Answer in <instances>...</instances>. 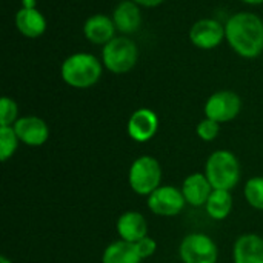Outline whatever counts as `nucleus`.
Here are the masks:
<instances>
[{
	"instance_id": "obj_27",
	"label": "nucleus",
	"mask_w": 263,
	"mask_h": 263,
	"mask_svg": "<svg viewBox=\"0 0 263 263\" xmlns=\"http://www.w3.org/2000/svg\"><path fill=\"white\" fill-rule=\"evenodd\" d=\"M242 2H245L248 5H260V3H263V0H242Z\"/></svg>"
},
{
	"instance_id": "obj_15",
	"label": "nucleus",
	"mask_w": 263,
	"mask_h": 263,
	"mask_svg": "<svg viewBox=\"0 0 263 263\" xmlns=\"http://www.w3.org/2000/svg\"><path fill=\"white\" fill-rule=\"evenodd\" d=\"M116 25L111 17L105 14H96L91 15L85 25H83V34L85 37L94 43V45H106L109 43L116 35Z\"/></svg>"
},
{
	"instance_id": "obj_24",
	"label": "nucleus",
	"mask_w": 263,
	"mask_h": 263,
	"mask_svg": "<svg viewBox=\"0 0 263 263\" xmlns=\"http://www.w3.org/2000/svg\"><path fill=\"white\" fill-rule=\"evenodd\" d=\"M136 247H137V251H139L142 259H148V257L154 256V253L157 251V243L149 236H146V237L140 239L139 242H136Z\"/></svg>"
},
{
	"instance_id": "obj_14",
	"label": "nucleus",
	"mask_w": 263,
	"mask_h": 263,
	"mask_svg": "<svg viewBox=\"0 0 263 263\" xmlns=\"http://www.w3.org/2000/svg\"><path fill=\"white\" fill-rule=\"evenodd\" d=\"M117 234L122 240L136 243L148 236V222L137 211H126L117 219Z\"/></svg>"
},
{
	"instance_id": "obj_6",
	"label": "nucleus",
	"mask_w": 263,
	"mask_h": 263,
	"mask_svg": "<svg viewBox=\"0 0 263 263\" xmlns=\"http://www.w3.org/2000/svg\"><path fill=\"white\" fill-rule=\"evenodd\" d=\"M179 256L183 263H217L219 251L210 236L191 233L180 242Z\"/></svg>"
},
{
	"instance_id": "obj_9",
	"label": "nucleus",
	"mask_w": 263,
	"mask_h": 263,
	"mask_svg": "<svg viewBox=\"0 0 263 263\" xmlns=\"http://www.w3.org/2000/svg\"><path fill=\"white\" fill-rule=\"evenodd\" d=\"M191 43L200 49H214L225 39V26L214 18H202L191 26Z\"/></svg>"
},
{
	"instance_id": "obj_25",
	"label": "nucleus",
	"mask_w": 263,
	"mask_h": 263,
	"mask_svg": "<svg viewBox=\"0 0 263 263\" xmlns=\"http://www.w3.org/2000/svg\"><path fill=\"white\" fill-rule=\"evenodd\" d=\"M134 3L140 5V6H146V8H154V6H159L162 5L165 0H133Z\"/></svg>"
},
{
	"instance_id": "obj_7",
	"label": "nucleus",
	"mask_w": 263,
	"mask_h": 263,
	"mask_svg": "<svg viewBox=\"0 0 263 263\" xmlns=\"http://www.w3.org/2000/svg\"><path fill=\"white\" fill-rule=\"evenodd\" d=\"M185 197L182 190L171 185H160L148 196V208L153 214L160 217H174L185 208Z\"/></svg>"
},
{
	"instance_id": "obj_13",
	"label": "nucleus",
	"mask_w": 263,
	"mask_h": 263,
	"mask_svg": "<svg viewBox=\"0 0 263 263\" xmlns=\"http://www.w3.org/2000/svg\"><path fill=\"white\" fill-rule=\"evenodd\" d=\"M234 263H263V237L248 233L242 234L233 247Z\"/></svg>"
},
{
	"instance_id": "obj_5",
	"label": "nucleus",
	"mask_w": 263,
	"mask_h": 263,
	"mask_svg": "<svg viewBox=\"0 0 263 263\" xmlns=\"http://www.w3.org/2000/svg\"><path fill=\"white\" fill-rule=\"evenodd\" d=\"M137 57L139 51L136 43L125 35L114 37L109 43L103 46L102 51L103 65L114 74L129 72L136 66Z\"/></svg>"
},
{
	"instance_id": "obj_11",
	"label": "nucleus",
	"mask_w": 263,
	"mask_h": 263,
	"mask_svg": "<svg viewBox=\"0 0 263 263\" xmlns=\"http://www.w3.org/2000/svg\"><path fill=\"white\" fill-rule=\"evenodd\" d=\"M12 126L18 136V140L28 146H42L49 139L48 123L37 116L20 117Z\"/></svg>"
},
{
	"instance_id": "obj_10",
	"label": "nucleus",
	"mask_w": 263,
	"mask_h": 263,
	"mask_svg": "<svg viewBox=\"0 0 263 263\" xmlns=\"http://www.w3.org/2000/svg\"><path fill=\"white\" fill-rule=\"evenodd\" d=\"M126 129H128V136L133 140L139 143H145L157 134L159 117L153 109L140 108L131 114Z\"/></svg>"
},
{
	"instance_id": "obj_19",
	"label": "nucleus",
	"mask_w": 263,
	"mask_h": 263,
	"mask_svg": "<svg viewBox=\"0 0 263 263\" xmlns=\"http://www.w3.org/2000/svg\"><path fill=\"white\" fill-rule=\"evenodd\" d=\"M205 210L208 216L214 220H225L233 210V196L231 191L225 190H213Z\"/></svg>"
},
{
	"instance_id": "obj_4",
	"label": "nucleus",
	"mask_w": 263,
	"mask_h": 263,
	"mask_svg": "<svg viewBox=\"0 0 263 263\" xmlns=\"http://www.w3.org/2000/svg\"><path fill=\"white\" fill-rule=\"evenodd\" d=\"M128 182L136 194L148 197L160 186L162 182V166L159 160L151 156L136 159L129 166Z\"/></svg>"
},
{
	"instance_id": "obj_2",
	"label": "nucleus",
	"mask_w": 263,
	"mask_h": 263,
	"mask_svg": "<svg viewBox=\"0 0 263 263\" xmlns=\"http://www.w3.org/2000/svg\"><path fill=\"white\" fill-rule=\"evenodd\" d=\"M62 79L66 85L85 89L94 86L102 77L100 60L89 52H76L62 63Z\"/></svg>"
},
{
	"instance_id": "obj_18",
	"label": "nucleus",
	"mask_w": 263,
	"mask_h": 263,
	"mask_svg": "<svg viewBox=\"0 0 263 263\" xmlns=\"http://www.w3.org/2000/svg\"><path fill=\"white\" fill-rule=\"evenodd\" d=\"M142 260L136 243L122 239L108 245L102 256V263H142Z\"/></svg>"
},
{
	"instance_id": "obj_28",
	"label": "nucleus",
	"mask_w": 263,
	"mask_h": 263,
	"mask_svg": "<svg viewBox=\"0 0 263 263\" xmlns=\"http://www.w3.org/2000/svg\"><path fill=\"white\" fill-rule=\"evenodd\" d=\"M0 263H12V262H11V260H9L8 257H5V256H2V257H0Z\"/></svg>"
},
{
	"instance_id": "obj_20",
	"label": "nucleus",
	"mask_w": 263,
	"mask_h": 263,
	"mask_svg": "<svg viewBox=\"0 0 263 263\" xmlns=\"http://www.w3.org/2000/svg\"><path fill=\"white\" fill-rule=\"evenodd\" d=\"M18 136L14 126H0V159L6 162L9 157L14 156L18 146Z\"/></svg>"
},
{
	"instance_id": "obj_21",
	"label": "nucleus",
	"mask_w": 263,
	"mask_h": 263,
	"mask_svg": "<svg viewBox=\"0 0 263 263\" xmlns=\"http://www.w3.org/2000/svg\"><path fill=\"white\" fill-rule=\"evenodd\" d=\"M243 194H245V199L247 202L259 210L263 211V177L262 176H257V177H251L247 185H245V190H243Z\"/></svg>"
},
{
	"instance_id": "obj_3",
	"label": "nucleus",
	"mask_w": 263,
	"mask_h": 263,
	"mask_svg": "<svg viewBox=\"0 0 263 263\" xmlns=\"http://www.w3.org/2000/svg\"><path fill=\"white\" fill-rule=\"evenodd\" d=\"M203 174L214 190L231 191L240 180L239 159L228 149H217L208 157Z\"/></svg>"
},
{
	"instance_id": "obj_12",
	"label": "nucleus",
	"mask_w": 263,
	"mask_h": 263,
	"mask_svg": "<svg viewBox=\"0 0 263 263\" xmlns=\"http://www.w3.org/2000/svg\"><path fill=\"white\" fill-rule=\"evenodd\" d=\"M182 193L183 197L186 200L188 205L191 206H205L211 193H213V186L210 183V180L206 179L205 174L202 173H194L190 174L182 185Z\"/></svg>"
},
{
	"instance_id": "obj_23",
	"label": "nucleus",
	"mask_w": 263,
	"mask_h": 263,
	"mask_svg": "<svg viewBox=\"0 0 263 263\" xmlns=\"http://www.w3.org/2000/svg\"><path fill=\"white\" fill-rule=\"evenodd\" d=\"M196 133L203 142H213L214 139H217V136L220 133V123L213 119L205 117L203 120L199 122Z\"/></svg>"
},
{
	"instance_id": "obj_16",
	"label": "nucleus",
	"mask_w": 263,
	"mask_h": 263,
	"mask_svg": "<svg viewBox=\"0 0 263 263\" xmlns=\"http://www.w3.org/2000/svg\"><path fill=\"white\" fill-rule=\"evenodd\" d=\"M112 22L122 34H133L140 28L142 23V14L139 9V5L133 0H122L114 12H112Z\"/></svg>"
},
{
	"instance_id": "obj_8",
	"label": "nucleus",
	"mask_w": 263,
	"mask_h": 263,
	"mask_svg": "<svg viewBox=\"0 0 263 263\" xmlns=\"http://www.w3.org/2000/svg\"><path fill=\"white\" fill-rule=\"evenodd\" d=\"M242 109L240 97L233 91H217L205 103V116L219 123L234 120Z\"/></svg>"
},
{
	"instance_id": "obj_26",
	"label": "nucleus",
	"mask_w": 263,
	"mask_h": 263,
	"mask_svg": "<svg viewBox=\"0 0 263 263\" xmlns=\"http://www.w3.org/2000/svg\"><path fill=\"white\" fill-rule=\"evenodd\" d=\"M23 8H35V0H23Z\"/></svg>"
},
{
	"instance_id": "obj_22",
	"label": "nucleus",
	"mask_w": 263,
	"mask_h": 263,
	"mask_svg": "<svg viewBox=\"0 0 263 263\" xmlns=\"http://www.w3.org/2000/svg\"><path fill=\"white\" fill-rule=\"evenodd\" d=\"M17 103L9 97H2L0 100V126H12L18 119Z\"/></svg>"
},
{
	"instance_id": "obj_17",
	"label": "nucleus",
	"mask_w": 263,
	"mask_h": 263,
	"mask_svg": "<svg viewBox=\"0 0 263 263\" xmlns=\"http://www.w3.org/2000/svg\"><path fill=\"white\" fill-rule=\"evenodd\" d=\"M15 26L22 35L37 39L46 31V18L37 8H22L15 14Z\"/></svg>"
},
{
	"instance_id": "obj_1",
	"label": "nucleus",
	"mask_w": 263,
	"mask_h": 263,
	"mask_svg": "<svg viewBox=\"0 0 263 263\" xmlns=\"http://www.w3.org/2000/svg\"><path fill=\"white\" fill-rule=\"evenodd\" d=\"M225 39L245 59H254L263 51V20L253 12H237L225 25Z\"/></svg>"
}]
</instances>
